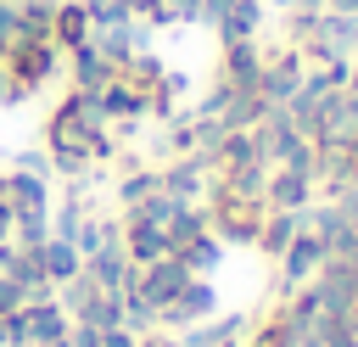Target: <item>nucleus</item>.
<instances>
[{
  "mask_svg": "<svg viewBox=\"0 0 358 347\" xmlns=\"http://www.w3.org/2000/svg\"><path fill=\"white\" fill-rule=\"evenodd\" d=\"M213 22H218L224 45H235V39H252V34H257V22H263V6H257V0H229V6H224Z\"/></svg>",
  "mask_w": 358,
  "mask_h": 347,
  "instance_id": "3",
  "label": "nucleus"
},
{
  "mask_svg": "<svg viewBox=\"0 0 358 347\" xmlns=\"http://www.w3.org/2000/svg\"><path fill=\"white\" fill-rule=\"evenodd\" d=\"M285 235H291V218H274V224L263 229V246H268V252H285V246H291Z\"/></svg>",
  "mask_w": 358,
  "mask_h": 347,
  "instance_id": "6",
  "label": "nucleus"
},
{
  "mask_svg": "<svg viewBox=\"0 0 358 347\" xmlns=\"http://www.w3.org/2000/svg\"><path fill=\"white\" fill-rule=\"evenodd\" d=\"M39 269L50 274V280H73V269H78V257L62 246V241H39Z\"/></svg>",
  "mask_w": 358,
  "mask_h": 347,
  "instance_id": "5",
  "label": "nucleus"
},
{
  "mask_svg": "<svg viewBox=\"0 0 358 347\" xmlns=\"http://www.w3.org/2000/svg\"><path fill=\"white\" fill-rule=\"evenodd\" d=\"M73 78H78V90H84V95H101V90L117 78V67H112L95 45H78V50H73Z\"/></svg>",
  "mask_w": 358,
  "mask_h": 347,
  "instance_id": "2",
  "label": "nucleus"
},
{
  "mask_svg": "<svg viewBox=\"0 0 358 347\" xmlns=\"http://www.w3.org/2000/svg\"><path fill=\"white\" fill-rule=\"evenodd\" d=\"M22 297H28V291H22L17 280H6V274H0V313H17V308H22Z\"/></svg>",
  "mask_w": 358,
  "mask_h": 347,
  "instance_id": "7",
  "label": "nucleus"
},
{
  "mask_svg": "<svg viewBox=\"0 0 358 347\" xmlns=\"http://www.w3.org/2000/svg\"><path fill=\"white\" fill-rule=\"evenodd\" d=\"M90 34H95V22H90L84 0H62V6H56V17H50V45L78 50V45H90Z\"/></svg>",
  "mask_w": 358,
  "mask_h": 347,
  "instance_id": "1",
  "label": "nucleus"
},
{
  "mask_svg": "<svg viewBox=\"0 0 358 347\" xmlns=\"http://www.w3.org/2000/svg\"><path fill=\"white\" fill-rule=\"evenodd\" d=\"M324 252H330V241H324V235H296V246H291V263H285V269H291V280H302L313 263H324Z\"/></svg>",
  "mask_w": 358,
  "mask_h": 347,
  "instance_id": "4",
  "label": "nucleus"
}]
</instances>
